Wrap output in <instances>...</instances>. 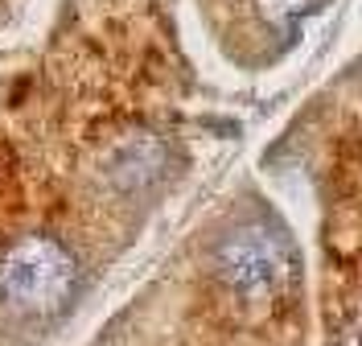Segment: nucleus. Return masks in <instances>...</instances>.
Returning a JSON list of instances; mask_svg holds the SVG:
<instances>
[{"instance_id":"1","label":"nucleus","mask_w":362,"mask_h":346,"mask_svg":"<svg viewBox=\"0 0 362 346\" xmlns=\"http://www.w3.org/2000/svg\"><path fill=\"white\" fill-rule=\"evenodd\" d=\"M214 268L239 297L268 301L280 297L296 280L300 260H296V248L284 227H276L268 219H247L218 239Z\"/></svg>"},{"instance_id":"3","label":"nucleus","mask_w":362,"mask_h":346,"mask_svg":"<svg viewBox=\"0 0 362 346\" xmlns=\"http://www.w3.org/2000/svg\"><path fill=\"white\" fill-rule=\"evenodd\" d=\"M321 0H259V8H264V17L276 25H293L300 17H309Z\"/></svg>"},{"instance_id":"4","label":"nucleus","mask_w":362,"mask_h":346,"mask_svg":"<svg viewBox=\"0 0 362 346\" xmlns=\"http://www.w3.org/2000/svg\"><path fill=\"white\" fill-rule=\"evenodd\" d=\"M350 346H362V342H350Z\"/></svg>"},{"instance_id":"2","label":"nucleus","mask_w":362,"mask_h":346,"mask_svg":"<svg viewBox=\"0 0 362 346\" xmlns=\"http://www.w3.org/2000/svg\"><path fill=\"white\" fill-rule=\"evenodd\" d=\"M74 293V260L62 243L33 235L0 255V297L29 313H54Z\"/></svg>"}]
</instances>
